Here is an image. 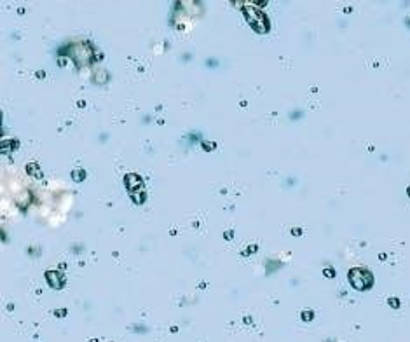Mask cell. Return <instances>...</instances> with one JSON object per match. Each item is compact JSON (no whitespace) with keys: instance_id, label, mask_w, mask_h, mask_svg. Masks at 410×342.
<instances>
[{"instance_id":"1","label":"cell","mask_w":410,"mask_h":342,"mask_svg":"<svg viewBox=\"0 0 410 342\" xmlns=\"http://www.w3.org/2000/svg\"><path fill=\"white\" fill-rule=\"evenodd\" d=\"M349 281L356 290H367V288L372 287L374 278H372L370 272L365 271V269H352L349 272Z\"/></svg>"}]
</instances>
